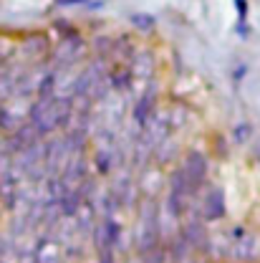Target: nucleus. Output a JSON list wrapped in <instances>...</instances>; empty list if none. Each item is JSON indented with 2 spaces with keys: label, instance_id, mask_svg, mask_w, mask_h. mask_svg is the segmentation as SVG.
<instances>
[{
  "label": "nucleus",
  "instance_id": "obj_1",
  "mask_svg": "<svg viewBox=\"0 0 260 263\" xmlns=\"http://www.w3.org/2000/svg\"><path fill=\"white\" fill-rule=\"evenodd\" d=\"M223 215H225V195H223L220 187H215L205 195V218L207 220H220Z\"/></svg>",
  "mask_w": 260,
  "mask_h": 263
},
{
  "label": "nucleus",
  "instance_id": "obj_5",
  "mask_svg": "<svg viewBox=\"0 0 260 263\" xmlns=\"http://www.w3.org/2000/svg\"><path fill=\"white\" fill-rule=\"evenodd\" d=\"M253 157L260 162V137H258V142H255V147H253Z\"/></svg>",
  "mask_w": 260,
  "mask_h": 263
},
{
  "label": "nucleus",
  "instance_id": "obj_2",
  "mask_svg": "<svg viewBox=\"0 0 260 263\" xmlns=\"http://www.w3.org/2000/svg\"><path fill=\"white\" fill-rule=\"evenodd\" d=\"M250 137H253V124H248V122L237 124V127H235V132H232V139H235L237 144H245Z\"/></svg>",
  "mask_w": 260,
  "mask_h": 263
},
{
  "label": "nucleus",
  "instance_id": "obj_4",
  "mask_svg": "<svg viewBox=\"0 0 260 263\" xmlns=\"http://www.w3.org/2000/svg\"><path fill=\"white\" fill-rule=\"evenodd\" d=\"M134 23H136V26H139V28L144 31V26H152L154 21H152L149 15H144V18H142V15H134Z\"/></svg>",
  "mask_w": 260,
  "mask_h": 263
},
{
  "label": "nucleus",
  "instance_id": "obj_3",
  "mask_svg": "<svg viewBox=\"0 0 260 263\" xmlns=\"http://www.w3.org/2000/svg\"><path fill=\"white\" fill-rule=\"evenodd\" d=\"M235 8H237L240 21H245V18H248V0H235Z\"/></svg>",
  "mask_w": 260,
  "mask_h": 263
}]
</instances>
